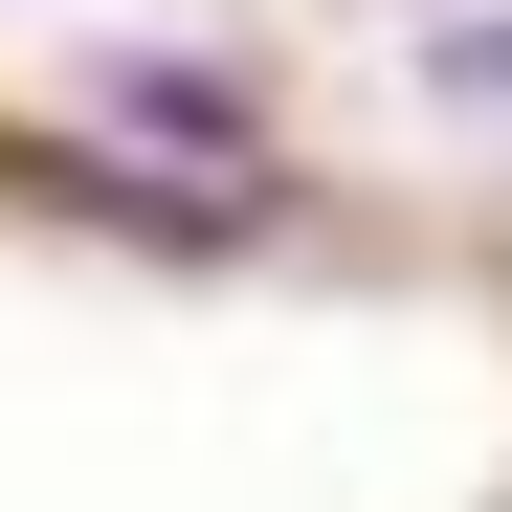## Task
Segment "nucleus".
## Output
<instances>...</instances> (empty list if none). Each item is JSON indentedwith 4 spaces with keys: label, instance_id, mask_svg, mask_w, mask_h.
I'll use <instances>...</instances> for the list:
<instances>
[{
    "label": "nucleus",
    "instance_id": "f03ea898",
    "mask_svg": "<svg viewBox=\"0 0 512 512\" xmlns=\"http://www.w3.org/2000/svg\"><path fill=\"white\" fill-rule=\"evenodd\" d=\"M423 67H446V90H468V112H512V0H468V23H446V45H423Z\"/></svg>",
    "mask_w": 512,
    "mask_h": 512
},
{
    "label": "nucleus",
    "instance_id": "f257e3e1",
    "mask_svg": "<svg viewBox=\"0 0 512 512\" xmlns=\"http://www.w3.org/2000/svg\"><path fill=\"white\" fill-rule=\"evenodd\" d=\"M112 112H134V134H201V156H245V90H201V67H112Z\"/></svg>",
    "mask_w": 512,
    "mask_h": 512
}]
</instances>
